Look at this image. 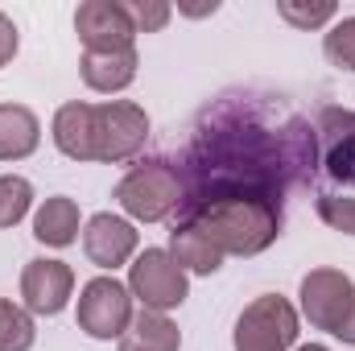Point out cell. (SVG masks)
<instances>
[{"label": "cell", "instance_id": "6da1fadb", "mask_svg": "<svg viewBox=\"0 0 355 351\" xmlns=\"http://www.w3.org/2000/svg\"><path fill=\"white\" fill-rule=\"evenodd\" d=\"M178 174L182 207L174 219L232 198L285 207V194L310 186L318 174V137L285 95L236 87L198 112Z\"/></svg>", "mask_w": 355, "mask_h": 351}, {"label": "cell", "instance_id": "7a4b0ae2", "mask_svg": "<svg viewBox=\"0 0 355 351\" xmlns=\"http://www.w3.org/2000/svg\"><path fill=\"white\" fill-rule=\"evenodd\" d=\"M54 145L71 162H128L145 149L149 141V116L132 99H112V103H83L71 99L54 112L50 124Z\"/></svg>", "mask_w": 355, "mask_h": 351}, {"label": "cell", "instance_id": "3957f363", "mask_svg": "<svg viewBox=\"0 0 355 351\" xmlns=\"http://www.w3.org/2000/svg\"><path fill=\"white\" fill-rule=\"evenodd\" d=\"M174 223H194L211 236V244L223 257H261L268 244H277L285 228V211L277 203H257V198H232V203H211L186 219Z\"/></svg>", "mask_w": 355, "mask_h": 351}, {"label": "cell", "instance_id": "277c9868", "mask_svg": "<svg viewBox=\"0 0 355 351\" xmlns=\"http://www.w3.org/2000/svg\"><path fill=\"white\" fill-rule=\"evenodd\" d=\"M116 203L141 219V223H162L174 219L182 207V174L170 157H145L116 182Z\"/></svg>", "mask_w": 355, "mask_h": 351}, {"label": "cell", "instance_id": "5b68a950", "mask_svg": "<svg viewBox=\"0 0 355 351\" xmlns=\"http://www.w3.org/2000/svg\"><path fill=\"white\" fill-rule=\"evenodd\" d=\"M297 339V310L281 293H261L236 318L232 348L236 351H289Z\"/></svg>", "mask_w": 355, "mask_h": 351}, {"label": "cell", "instance_id": "8992f818", "mask_svg": "<svg viewBox=\"0 0 355 351\" xmlns=\"http://www.w3.org/2000/svg\"><path fill=\"white\" fill-rule=\"evenodd\" d=\"M128 293L141 302V310H174L186 302L190 285H186V273L178 268V261L166 248H145L137 261L128 264Z\"/></svg>", "mask_w": 355, "mask_h": 351}, {"label": "cell", "instance_id": "52a82bcc", "mask_svg": "<svg viewBox=\"0 0 355 351\" xmlns=\"http://www.w3.org/2000/svg\"><path fill=\"white\" fill-rule=\"evenodd\" d=\"M132 323V293L116 277H95L79 293V331L91 339H120Z\"/></svg>", "mask_w": 355, "mask_h": 351}, {"label": "cell", "instance_id": "ba28073f", "mask_svg": "<svg viewBox=\"0 0 355 351\" xmlns=\"http://www.w3.org/2000/svg\"><path fill=\"white\" fill-rule=\"evenodd\" d=\"M355 285L347 273L339 268H310L302 277V314L310 318L314 331H339L343 314L352 310Z\"/></svg>", "mask_w": 355, "mask_h": 351}, {"label": "cell", "instance_id": "9c48e42d", "mask_svg": "<svg viewBox=\"0 0 355 351\" xmlns=\"http://www.w3.org/2000/svg\"><path fill=\"white\" fill-rule=\"evenodd\" d=\"M75 33L83 42V50H132L137 42V25L128 17V4L120 0H87L75 12Z\"/></svg>", "mask_w": 355, "mask_h": 351}, {"label": "cell", "instance_id": "30bf717a", "mask_svg": "<svg viewBox=\"0 0 355 351\" xmlns=\"http://www.w3.org/2000/svg\"><path fill=\"white\" fill-rule=\"evenodd\" d=\"M318 166L331 182L355 186V112L352 108H322L318 124Z\"/></svg>", "mask_w": 355, "mask_h": 351}, {"label": "cell", "instance_id": "8fae6325", "mask_svg": "<svg viewBox=\"0 0 355 351\" xmlns=\"http://www.w3.org/2000/svg\"><path fill=\"white\" fill-rule=\"evenodd\" d=\"M71 289H75V273L67 261L37 257L21 268V298L29 314H46V318L62 314L71 302Z\"/></svg>", "mask_w": 355, "mask_h": 351}, {"label": "cell", "instance_id": "7c38bea8", "mask_svg": "<svg viewBox=\"0 0 355 351\" xmlns=\"http://www.w3.org/2000/svg\"><path fill=\"white\" fill-rule=\"evenodd\" d=\"M83 252L99 268H120L137 252V228L128 219L112 215V211H99V215H91L87 228H83Z\"/></svg>", "mask_w": 355, "mask_h": 351}, {"label": "cell", "instance_id": "4fadbf2b", "mask_svg": "<svg viewBox=\"0 0 355 351\" xmlns=\"http://www.w3.org/2000/svg\"><path fill=\"white\" fill-rule=\"evenodd\" d=\"M79 75H83V83H87L91 91L116 95V91H124L137 79V50H103V54L83 50Z\"/></svg>", "mask_w": 355, "mask_h": 351}, {"label": "cell", "instance_id": "5bb4252c", "mask_svg": "<svg viewBox=\"0 0 355 351\" xmlns=\"http://www.w3.org/2000/svg\"><path fill=\"white\" fill-rule=\"evenodd\" d=\"M166 252L178 261L182 273L211 277V273L223 268V252H219V248L211 244V236H207L202 228H194V223H174V232H170V248H166Z\"/></svg>", "mask_w": 355, "mask_h": 351}, {"label": "cell", "instance_id": "9a60e30c", "mask_svg": "<svg viewBox=\"0 0 355 351\" xmlns=\"http://www.w3.org/2000/svg\"><path fill=\"white\" fill-rule=\"evenodd\" d=\"M42 124L25 103H0V162H21L37 149Z\"/></svg>", "mask_w": 355, "mask_h": 351}, {"label": "cell", "instance_id": "2e32d148", "mask_svg": "<svg viewBox=\"0 0 355 351\" xmlns=\"http://www.w3.org/2000/svg\"><path fill=\"white\" fill-rule=\"evenodd\" d=\"M33 236L50 248H67L79 240V203L67 198V194H54L37 207L33 215Z\"/></svg>", "mask_w": 355, "mask_h": 351}, {"label": "cell", "instance_id": "e0dca14e", "mask_svg": "<svg viewBox=\"0 0 355 351\" xmlns=\"http://www.w3.org/2000/svg\"><path fill=\"white\" fill-rule=\"evenodd\" d=\"M178 348H182V331L157 310L132 314L128 331L120 335V351H178Z\"/></svg>", "mask_w": 355, "mask_h": 351}, {"label": "cell", "instance_id": "ac0fdd59", "mask_svg": "<svg viewBox=\"0 0 355 351\" xmlns=\"http://www.w3.org/2000/svg\"><path fill=\"white\" fill-rule=\"evenodd\" d=\"M37 339V327L25 306L0 298V351H29Z\"/></svg>", "mask_w": 355, "mask_h": 351}, {"label": "cell", "instance_id": "d6986e66", "mask_svg": "<svg viewBox=\"0 0 355 351\" xmlns=\"http://www.w3.org/2000/svg\"><path fill=\"white\" fill-rule=\"evenodd\" d=\"M33 207V186L21 174H0V228H17Z\"/></svg>", "mask_w": 355, "mask_h": 351}, {"label": "cell", "instance_id": "ffe728a7", "mask_svg": "<svg viewBox=\"0 0 355 351\" xmlns=\"http://www.w3.org/2000/svg\"><path fill=\"white\" fill-rule=\"evenodd\" d=\"M277 12L293 29H318V25H327L335 17V4L331 0H314V4L310 0H277Z\"/></svg>", "mask_w": 355, "mask_h": 351}, {"label": "cell", "instance_id": "44dd1931", "mask_svg": "<svg viewBox=\"0 0 355 351\" xmlns=\"http://www.w3.org/2000/svg\"><path fill=\"white\" fill-rule=\"evenodd\" d=\"M322 54L331 58V67L355 71V17H343L331 25V33L322 37Z\"/></svg>", "mask_w": 355, "mask_h": 351}, {"label": "cell", "instance_id": "7402d4cb", "mask_svg": "<svg viewBox=\"0 0 355 351\" xmlns=\"http://www.w3.org/2000/svg\"><path fill=\"white\" fill-rule=\"evenodd\" d=\"M318 219L331 232L355 236V198L352 194H318Z\"/></svg>", "mask_w": 355, "mask_h": 351}, {"label": "cell", "instance_id": "603a6c76", "mask_svg": "<svg viewBox=\"0 0 355 351\" xmlns=\"http://www.w3.org/2000/svg\"><path fill=\"white\" fill-rule=\"evenodd\" d=\"M128 17H132L137 33H157V29H166L174 8L166 0H128Z\"/></svg>", "mask_w": 355, "mask_h": 351}, {"label": "cell", "instance_id": "cb8c5ba5", "mask_svg": "<svg viewBox=\"0 0 355 351\" xmlns=\"http://www.w3.org/2000/svg\"><path fill=\"white\" fill-rule=\"evenodd\" d=\"M12 54H17V25H12V17L0 12V71L12 62Z\"/></svg>", "mask_w": 355, "mask_h": 351}, {"label": "cell", "instance_id": "d4e9b609", "mask_svg": "<svg viewBox=\"0 0 355 351\" xmlns=\"http://www.w3.org/2000/svg\"><path fill=\"white\" fill-rule=\"evenodd\" d=\"M335 335H339L343 343H352V348H355V298H352V310L343 314V323H339V331H335Z\"/></svg>", "mask_w": 355, "mask_h": 351}, {"label": "cell", "instance_id": "484cf974", "mask_svg": "<svg viewBox=\"0 0 355 351\" xmlns=\"http://www.w3.org/2000/svg\"><path fill=\"white\" fill-rule=\"evenodd\" d=\"M178 8H182V12H186V17H207V12H215V8H219V4H215V0H211V4H178Z\"/></svg>", "mask_w": 355, "mask_h": 351}, {"label": "cell", "instance_id": "4316f807", "mask_svg": "<svg viewBox=\"0 0 355 351\" xmlns=\"http://www.w3.org/2000/svg\"><path fill=\"white\" fill-rule=\"evenodd\" d=\"M297 351H331V348H322V343H306V348H297Z\"/></svg>", "mask_w": 355, "mask_h": 351}]
</instances>
